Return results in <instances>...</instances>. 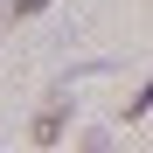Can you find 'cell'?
<instances>
[{
    "mask_svg": "<svg viewBox=\"0 0 153 153\" xmlns=\"http://www.w3.org/2000/svg\"><path fill=\"white\" fill-rule=\"evenodd\" d=\"M49 7V0H14V14H42Z\"/></svg>",
    "mask_w": 153,
    "mask_h": 153,
    "instance_id": "2",
    "label": "cell"
},
{
    "mask_svg": "<svg viewBox=\"0 0 153 153\" xmlns=\"http://www.w3.org/2000/svg\"><path fill=\"white\" fill-rule=\"evenodd\" d=\"M84 153H105V146H84Z\"/></svg>",
    "mask_w": 153,
    "mask_h": 153,
    "instance_id": "3",
    "label": "cell"
},
{
    "mask_svg": "<svg viewBox=\"0 0 153 153\" xmlns=\"http://www.w3.org/2000/svg\"><path fill=\"white\" fill-rule=\"evenodd\" d=\"M153 111V76H146V91H132V105H125V118H146Z\"/></svg>",
    "mask_w": 153,
    "mask_h": 153,
    "instance_id": "1",
    "label": "cell"
}]
</instances>
